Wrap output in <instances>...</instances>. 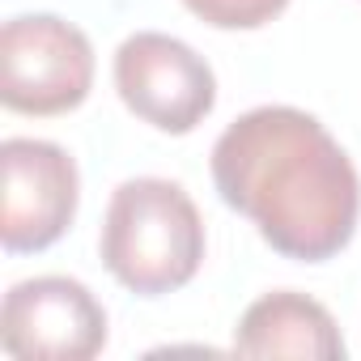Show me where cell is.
<instances>
[{"instance_id":"cell-1","label":"cell","mask_w":361,"mask_h":361,"mask_svg":"<svg viewBox=\"0 0 361 361\" xmlns=\"http://www.w3.org/2000/svg\"><path fill=\"white\" fill-rule=\"evenodd\" d=\"M213 183L285 259L323 264L357 234V166L340 140L298 106H255L238 115L213 145Z\"/></svg>"},{"instance_id":"cell-2","label":"cell","mask_w":361,"mask_h":361,"mask_svg":"<svg viewBox=\"0 0 361 361\" xmlns=\"http://www.w3.org/2000/svg\"><path fill=\"white\" fill-rule=\"evenodd\" d=\"M98 251L123 289L140 298L174 293L200 272L204 259L200 209L174 178H128L106 204Z\"/></svg>"},{"instance_id":"cell-3","label":"cell","mask_w":361,"mask_h":361,"mask_svg":"<svg viewBox=\"0 0 361 361\" xmlns=\"http://www.w3.org/2000/svg\"><path fill=\"white\" fill-rule=\"evenodd\" d=\"M94 90V47L56 13H22L0 30V102L22 115L77 111Z\"/></svg>"},{"instance_id":"cell-4","label":"cell","mask_w":361,"mask_h":361,"mask_svg":"<svg viewBox=\"0 0 361 361\" xmlns=\"http://www.w3.org/2000/svg\"><path fill=\"white\" fill-rule=\"evenodd\" d=\"M115 90L136 119L170 136L196 132L217 106V77L209 60L183 39L157 30H140L119 43Z\"/></svg>"},{"instance_id":"cell-5","label":"cell","mask_w":361,"mask_h":361,"mask_svg":"<svg viewBox=\"0 0 361 361\" xmlns=\"http://www.w3.org/2000/svg\"><path fill=\"white\" fill-rule=\"evenodd\" d=\"M0 344L18 361H90L106 344V310L73 276L18 281L0 306Z\"/></svg>"},{"instance_id":"cell-6","label":"cell","mask_w":361,"mask_h":361,"mask_svg":"<svg viewBox=\"0 0 361 361\" xmlns=\"http://www.w3.org/2000/svg\"><path fill=\"white\" fill-rule=\"evenodd\" d=\"M0 170H5V213H0L5 251L26 255L60 243L77 217V161L51 140L9 136L0 145Z\"/></svg>"},{"instance_id":"cell-7","label":"cell","mask_w":361,"mask_h":361,"mask_svg":"<svg viewBox=\"0 0 361 361\" xmlns=\"http://www.w3.org/2000/svg\"><path fill=\"white\" fill-rule=\"evenodd\" d=\"M234 353L344 361V336L323 302H314L298 289H276L243 310V319L234 327Z\"/></svg>"},{"instance_id":"cell-8","label":"cell","mask_w":361,"mask_h":361,"mask_svg":"<svg viewBox=\"0 0 361 361\" xmlns=\"http://www.w3.org/2000/svg\"><path fill=\"white\" fill-rule=\"evenodd\" d=\"M183 5L217 30H259L285 13L289 0H183Z\"/></svg>"}]
</instances>
